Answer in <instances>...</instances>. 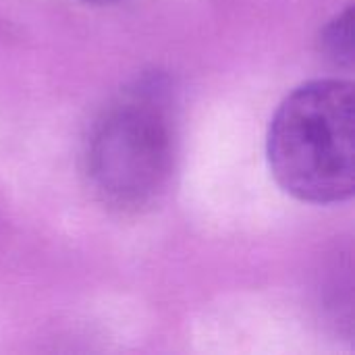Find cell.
<instances>
[{"mask_svg": "<svg viewBox=\"0 0 355 355\" xmlns=\"http://www.w3.org/2000/svg\"><path fill=\"white\" fill-rule=\"evenodd\" d=\"M354 85L316 79L293 89L277 108L266 156L275 181L310 204H339L354 196Z\"/></svg>", "mask_w": 355, "mask_h": 355, "instance_id": "2", "label": "cell"}, {"mask_svg": "<svg viewBox=\"0 0 355 355\" xmlns=\"http://www.w3.org/2000/svg\"><path fill=\"white\" fill-rule=\"evenodd\" d=\"M177 144L173 83L164 73H146L94 119L83 146L87 185L110 210L144 212L168 191Z\"/></svg>", "mask_w": 355, "mask_h": 355, "instance_id": "1", "label": "cell"}, {"mask_svg": "<svg viewBox=\"0 0 355 355\" xmlns=\"http://www.w3.org/2000/svg\"><path fill=\"white\" fill-rule=\"evenodd\" d=\"M320 48L339 67H352L354 48H352V6L337 15L320 35Z\"/></svg>", "mask_w": 355, "mask_h": 355, "instance_id": "3", "label": "cell"}, {"mask_svg": "<svg viewBox=\"0 0 355 355\" xmlns=\"http://www.w3.org/2000/svg\"><path fill=\"white\" fill-rule=\"evenodd\" d=\"M81 2H87V4H98V6H104V4H116V2H123V0H81Z\"/></svg>", "mask_w": 355, "mask_h": 355, "instance_id": "4", "label": "cell"}]
</instances>
